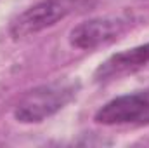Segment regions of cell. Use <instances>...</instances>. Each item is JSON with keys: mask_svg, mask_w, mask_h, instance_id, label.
Listing matches in <instances>:
<instances>
[{"mask_svg": "<svg viewBox=\"0 0 149 148\" xmlns=\"http://www.w3.org/2000/svg\"><path fill=\"white\" fill-rule=\"evenodd\" d=\"M76 94V85L71 82H52L28 91L17 106L14 117L23 124H38L47 117L63 110Z\"/></svg>", "mask_w": 149, "mask_h": 148, "instance_id": "6da1fadb", "label": "cell"}, {"mask_svg": "<svg viewBox=\"0 0 149 148\" xmlns=\"http://www.w3.org/2000/svg\"><path fill=\"white\" fill-rule=\"evenodd\" d=\"M74 9V0H42L28 7L10 23V35L24 38L54 26Z\"/></svg>", "mask_w": 149, "mask_h": 148, "instance_id": "7a4b0ae2", "label": "cell"}, {"mask_svg": "<svg viewBox=\"0 0 149 148\" xmlns=\"http://www.w3.org/2000/svg\"><path fill=\"white\" fill-rule=\"evenodd\" d=\"M95 122L102 125H142L149 124V89L123 94L104 106H101L95 113Z\"/></svg>", "mask_w": 149, "mask_h": 148, "instance_id": "3957f363", "label": "cell"}, {"mask_svg": "<svg viewBox=\"0 0 149 148\" xmlns=\"http://www.w3.org/2000/svg\"><path fill=\"white\" fill-rule=\"evenodd\" d=\"M127 28V23L120 18H97L76 25L70 32V42L76 49H95L118 38Z\"/></svg>", "mask_w": 149, "mask_h": 148, "instance_id": "277c9868", "label": "cell"}, {"mask_svg": "<svg viewBox=\"0 0 149 148\" xmlns=\"http://www.w3.org/2000/svg\"><path fill=\"white\" fill-rule=\"evenodd\" d=\"M149 66V44L127 49L123 52L113 54L108 58L101 66L95 70V80L97 82H108L128 73H135L139 70H144Z\"/></svg>", "mask_w": 149, "mask_h": 148, "instance_id": "5b68a950", "label": "cell"}]
</instances>
